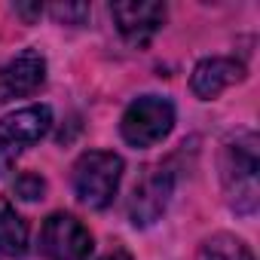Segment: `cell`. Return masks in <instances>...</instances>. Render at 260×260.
<instances>
[{
    "label": "cell",
    "mask_w": 260,
    "mask_h": 260,
    "mask_svg": "<svg viewBox=\"0 0 260 260\" xmlns=\"http://www.w3.org/2000/svg\"><path fill=\"white\" fill-rule=\"evenodd\" d=\"M257 138L248 132L242 138H236L233 144H226L223 159H220V172H223V187L230 196V205L239 214H251L257 208Z\"/></svg>",
    "instance_id": "cell-1"
},
{
    "label": "cell",
    "mask_w": 260,
    "mask_h": 260,
    "mask_svg": "<svg viewBox=\"0 0 260 260\" xmlns=\"http://www.w3.org/2000/svg\"><path fill=\"white\" fill-rule=\"evenodd\" d=\"M122 178V159L107 150H89L74 166V193L89 208H107Z\"/></svg>",
    "instance_id": "cell-2"
},
{
    "label": "cell",
    "mask_w": 260,
    "mask_h": 260,
    "mask_svg": "<svg viewBox=\"0 0 260 260\" xmlns=\"http://www.w3.org/2000/svg\"><path fill=\"white\" fill-rule=\"evenodd\" d=\"M172 125H175L172 101L159 95H141L125 107L119 132L132 147H153L172 132Z\"/></svg>",
    "instance_id": "cell-3"
},
{
    "label": "cell",
    "mask_w": 260,
    "mask_h": 260,
    "mask_svg": "<svg viewBox=\"0 0 260 260\" xmlns=\"http://www.w3.org/2000/svg\"><path fill=\"white\" fill-rule=\"evenodd\" d=\"M52 125V110L46 104H34L0 119V166H10L25 147L37 144Z\"/></svg>",
    "instance_id": "cell-4"
},
{
    "label": "cell",
    "mask_w": 260,
    "mask_h": 260,
    "mask_svg": "<svg viewBox=\"0 0 260 260\" xmlns=\"http://www.w3.org/2000/svg\"><path fill=\"white\" fill-rule=\"evenodd\" d=\"M40 248L46 260H89L92 233L74 214L55 211L40 230Z\"/></svg>",
    "instance_id": "cell-5"
},
{
    "label": "cell",
    "mask_w": 260,
    "mask_h": 260,
    "mask_svg": "<svg viewBox=\"0 0 260 260\" xmlns=\"http://www.w3.org/2000/svg\"><path fill=\"white\" fill-rule=\"evenodd\" d=\"M172 187H175V175H172L169 166L150 169V172L135 184L132 199H128V214H132V223H135V226H147V223L159 220V214H162L166 205H169Z\"/></svg>",
    "instance_id": "cell-6"
},
{
    "label": "cell",
    "mask_w": 260,
    "mask_h": 260,
    "mask_svg": "<svg viewBox=\"0 0 260 260\" xmlns=\"http://www.w3.org/2000/svg\"><path fill=\"white\" fill-rule=\"evenodd\" d=\"M46 80V61L40 52L25 49L22 55H16L7 68H0V101H13V98H25L34 95Z\"/></svg>",
    "instance_id": "cell-7"
},
{
    "label": "cell",
    "mask_w": 260,
    "mask_h": 260,
    "mask_svg": "<svg viewBox=\"0 0 260 260\" xmlns=\"http://www.w3.org/2000/svg\"><path fill=\"white\" fill-rule=\"evenodd\" d=\"M110 16L119 28V34L128 43H147L166 22V7L162 4H113Z\"/></svg>",
    "instance_id": "cell-8"
},
{
    "label": "cell",
    "mask_w": 260,
    "mask_h": 260,
    "mask_svg": "<svg viewBox=\"0 0 260 260\" xmlns=\"http://www.w3.org/2000/svg\"><path fill=\"white\" fill-rule=\"evenodd\" d=\"M242 77H245V68L236 58H205L196 64L190 86L199 98H217L226 86L239 83Z\"/></svg>",
    "instance_id": "cell-9"
},
{
    "label": "cell",
    "mask_w": 260,
    "mask_h": 260,
    "mask_svg": "<svg viewBox=\"0 0 260 260\" xmlns=\"http://www.w3.org/2000/svg\"><path fill=\"white\" fill-rule=\"evenodd\" d=\"M28 248V223L16 214L10 199H0V254L22 257Z\"/></svg>",
    "instance_id": "cell-10"
},
{
    "label": "cell",
    "mask_w": 260,
    "mask_h": 260,
    "mask_svg": "<svg viewBox=\"0 0 260 260\" xmlns=\"http://www.w3.org/2000/svg\"><path fill=\"white\" fill-rule=\"evenodd\" d=\"M199 260H254V254L248 251V245L236 236H211L202 248H199Z\"/></svg>",
    "instance_id": "cell-11"
},
{
    "label": "cell",
    "mask_w": 260,
    "mask_h": 260,
    "mask_svg": "<svg viewBox=\"0 0 260 260\" xmlns=\"http://www.w3.org/2000/svg\"><path fill=\"white\" fill-rule=\"evenodd\" d=\"M16 193H19L22 199H28V202L43 199V193H46V181H43L40 175H34V172H25V175L16 178Z\"/></svg>",
    "instance_id": "cell-12"
},
{
    "label": "cell",
    "mask_w": 260,
    "mask_h": 260,
    "mask_svg": "<svg viewBox=\"0 0 260 260\" xmlns=\"http://www.w3.org/2000/svg\"><path fill=\"white\" fill-rule=\"evenodd\" d=\"M52 16H55L58 22H74V25H80V22L89 16V7H86V4H77V7H52Z\"/></svg>",
    "instance_id": "cell-13"
},
{
    "label": "cell",
    "mask_w": 260,
    "mask_h": 260,
    "mask_svg": "<svg viewBox=\"0 0 260 260\" xmlns=\"http://www.w3.org/2000/svg\"><path fill=\"white\" fill-rule=\"evenodd\" d=\"M16 13H22V16L34 19V16H40V13H43V7H25V4H16Z\"/></svg>",
    "instance_id": "cell-14"
},
{
    "label": "cell",
    "mask_w": 260,
    "mask_h": 260,
    "mask_svg": "<svg viewBox=\"0 0 260 260\" xmlns=\"http://www.w3.org/2000/svg\"><path fill=\"white\" fill-rule=\"evenodd\" d=\"M101 260H132V257H128L125 251H110V254H104Z\"/></svg>",
    "instance_id": "cell-15"
}]
</instances>
